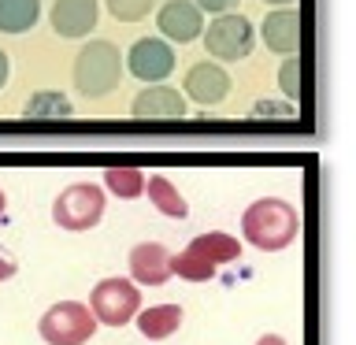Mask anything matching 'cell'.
I'll return each instance as SVG.
<instances>
[{
    "label": "cell",
    "mask_w": 356,
    "mask_h": 345,
    "mask_svg": "<svg viewBox=\"0 0 356 345\" xmlns=\"http://www.w3.org/2000/svg\"><path fill=\"white\" fill-rule=\"evenodd\" d=\"M49 19H52V30L60 33V38L82 41V38H89V33L97 30L100 4H97V0H56L52 11H49Z\"/></svg>",
    "instance_id": "8"
},
{
    "label": "cell",
    "mask_w": 356,
    "mask_h": 345,
    "mask_svg": "<svg viewBox=\"0 0 356 345\" xmlns=\"http://www.w3.org/2000/svg\"><path fill=\"white\" fill-rule=\"evenodd\" d=\"M200 38H204L208 56L219 63H238L256 49V26L245 15H238V11L216 15L204 30H200Z\"/></svg>",
    "instance_id": "3"
},
{
    "label": "cell",
    "mask_w": 356,
    "mask_h": 345,
    "mask_svg": "<svg viewBox=\"0 0 356 345\" xmlns=\"http://www.w3.org/2000/svg\"><path fill=\"white\" fill-rule=\"evenodd\" d=\"M22 115L26 119H67V115H74V104L60 93V89H38V93L22 104Z\"/></svg>",
    "instance_id": "18"
},
{
    "label": "cell",
    "mask_w": 356,
    "mask_h": 345,
    "mask_svg": "<svg viewBox=\"0 0 356 345\" xmlns=\"http://www.w3.org/2000/svg\"><path fill=\"white\" fill-rule=\"evenodd\" d=\"M104 189H111L122 200H138L145 193V175L138 167H108L104 171Z\"/></svg>",
    "instance_id": "19"
},
{
    "label": "cell",
    "mask_w": 356,
    "mask_h": 345,
    "mask_svg": "<svg viewBox=\"0 0 356 345\" xmlns=\"http://www.w3.org/2000/svg\"><path fill=\"white\" fill-rule=\"evenodd\" d=\"M297 230H300V216H297V208L282 197L252 200V204L245 208V216H241L245 241L256 245V249H264V252H278V249H286V245H293Z\"/></svg>",
    "instance_id": "1"
},
{
    "label": "cell",
    "mask_w": 356,
    "mask_h": 345,
    "mask_svg": "<svg viewBox=\"0 0 356 345\" xmlns=\"http://www.w3.org/2000/svg\"><path fill=\"white\" fill-rule=\"evenodd\" d=\"M252 115L256 119H293L297 115V104H275V100H260V104H252Z\"/></svg>",
    "instance_id": "23"
},
{
    "label": "cell",
    "mask_w": 356,
    "mask_h": 345,
    "mask_svg": "<svg viewBox=\"0 0 356 345\" xmlns=\"http://www.w3.org/2000/svg\"><path fill=\"white\" fill-rule=\"evenodd\" d=\"M122 82V52L111 41H89L74 56V89L89 100L115 93Z\"/></svg>",
    "instance_id": "2"
},
{
    "label": "cell",
    "mask_w": 356,
    "mask_h": 345,
    "mask_svg": "<svg viewBox=\"0 0 356 345\" xmlns=\"http://www.w3.org/2000/svg\"><path fill=\"white\" fill-rule=\"evenodd\" d=\"M130 278L141 286H163L171 278V252L160 241H141L130 249Z\"/></svg>",
    "instance_id": "12"
},
{
    "label": "cell",
    "mask_w": 356,
    "mask_h": 345,
    "mask_svg": "<svg viewBox=\"0 0 356 345\" xmlns=\"http://www.w3.org/2000/svg\"><path fill=\"white\" fill-rule=\"evenodd\" d=\"M4 204H8V197H4V189H0V216H4Z\"/></svg>",
    "instance_id": "29"
},
{
    "label": "cell",
    "mask_w": 356,
    "mask_h": 345,
    "mask_svg": "<svg viewBox=\"0 0 356 345\" xmlns=\"http://www.w3.org/2000/svg\"><path fill=\"white\" fill-rule=\"evenodd\" d=\"M141 308V294L130 278H100L89 294V312L97 316V323L104 327H122L138 316Z\"/></svg>",
    "instance_id": "6"
},
{
    "label": "cell",
    "mask_w": 356,
    "mask_h": 345,
    "mask_svg": "<svg viewBox=\"0 0 356 345\" xmlns=\"http://www.w3.org/2000/svg\"><path fill=\"white\" fill-rule=\"evenodd\" d=\"M260 38L271 52H282V56L297 52L300 49V11H293L289 4H282L278 11H267Z\"/></svg>",
    "instance_id": "13"
},
{
    "label": "cell",
    "mask_w": 356,
    "mask_h": 345,
    "mask_svg": "<svg viewBox=\"0 0 356 345\" xmlns=\"http://www.w3.org/2000/svg\"><path fill=\"white\" fill-rule=\"evenodd\" d=\"M97 316L89 312V305L82 300H60L41 316L38 330L49 345H86L97 334Z\"/></svg>",
    "instance_id": "5"
},
{
    "label": "cell",
    "mask_w": 356,
    "mask_h": 345,
    "mask_svg": "<svg viewBox=\"0 0 356 345\" xmlns=\"http://www.w3.org/2000/svg\"><path fill=\"white\" fill-rule=\"evenodd\" d=\"M122 71H130L138 82H163L175 71V49L171 41L160 38H138L130 45V52L122 56Z\"/></svg>",
    "instance_id": "7"
},
{
    "label": "cell",
    "mask_w": 356,
    "mask_h": 345,
    "mask_svg": "<svg viewBox=\"0 0 356 345\" xmlns=\"http://www.w3.org/2000/svg\"><path fill=\"white\" fill-rule=\"evenodd\" d=\"M152 4L156 0H108V11L119 22H141L152 11Z\"/></svg>",
    "instance_id": "22"
},
{
    "label": "cell",
    "mask_w": 356,
    "mask_h": 345,
    "mask_svg": "<svg viewBox=\"0 0 356 345\" xmlns=\"http://www.w3.org/2000/svg\"><path fill=\"white\" fill-rule=\"evenodd\" d=\"M178 327H182V308H178V305H152V308H145L138 316V330L149 342L171 338Z\"/></svg>",
    "instance_id": "15"
},
{
    "label": "cell",
    "mask_w": 356,
    "mask_h": 345,
    "mask_svg": "<svg viewBox=\"0 0 356 345\" xmlns=\"http://www.w3.org/2000/svg\"><path fill=\"white\" fill-rule=\"evenodd\" d=\"M8 78H11V63H8V52L0 49V89L8 86Z\"/></svg>",
    "instance_id": "26"
},
{
    "label": "cell",
    "mask_w": 356,
    "mask_h": 345,
    "mask_svg": "<svg viewBox=\"0 0 356 345\" xmlns=\"http://www.w3.org/2000/svg\"><path fill=\"white\" fill-rule=\"evenodd\" d=\"M256 345H286V338H278V334H264Z\"/></svg>",
    "instance_id": "27"
},
{
    "label": "cell",
    "mask_w": 356,
    "mask_h": 345,
    "mask_svg": "<svg viewBox=\"0 0 356 345\" xmlns=\"http://www.w3.org/2000/svg\"><path fill=\"white\" fill-rule=\"evenodd\" d=\"M200 11H211V15H222V11H234L241 0H193Z\"/></svg>",
    "instance_id": "24"
},
{
    "label": "cell",
    "mask_w": 356,
    "mask_h": 345,
    "mask_svg": "<svg viewBox=\"0 0 356 345\" xmlns=\"http://www.w3.org/2000/svg\"><path fill=\"white\" fill-rule=\"evenodd\" d=\"M264 4H275V8H282V4H293V0H264Z\"/></svg>",
    "instance_id": "28"
},
{
    "label": "cell",
    "mask_w": 356,
    "mask_h": 345,
    "mask_svg": "<svg viewBox=\"0 0 356 345\" xmlns=\"http://www.w3.org/2000/svg\"><path fill=\"white\" fill-rule=\"evenodd\" d=\"M230 93V74L222 71L219 60H200L186 71V97L197 100L200 108H211Z\"/></svg>",
    "instance_id": "10"
},
{
    "label": "cell",
    "mask_w": 356,
    "mask_h": 345,
    "mask_svg": "<svg viewBox=\"0 0 356 345\" xmlns=\"http://www.w3.org/2000/svg\"><path fill=\"white\" fill-rule=\"evenodd\" d=\"M145 189H149V200L156 204V211H163V216H171V219H186V216H189L186 197L175 189L171 178H163V175H149V178H145Z\"/></svg>",
    "instance_id": "17"
},
{
    "label": "cell",
    "mask_w": 356,
    "mask_h": 345,
    "mask_svg": "<svg viewBox=\"0 0 356 345\" xmlns=\"http://www.w3.org/2000/svg\"><path fill=\"white\" fill-rule=\"evenodd\" d=\"M156 26L167 41H197L200 30H204V11H200L193 0H167V4L156 11Z\"/></svg>",
    "instance_id": "9"
},
{
    "label": "cell",
    "mask_w": 356,
    "mask_h": 345,
    "mask_svg": "<svg viewBox=\"0 0 356 345\" xmlns=\"http://www.w3.org/2000/svg\"><path fill=\"white\" fill-rule=\"evenodd\" d=\"M300 71H305V67H300L297 52H289L282 60V67H278V86H282V93L289 97V104H297V100H300V82H305Z\"/></svg>",
    "instance_id": "21"
},
{
    "label": "cell",
    "mask_w": 356,
    "mask_h": 345,
    "mask_svg": "<svg viewBox=\"0 0 356 345\" xmlns=\"http://www.w3.org/2000/svg\"><path fill=\"white\" fill-rule=\"evenodd\" d=\"M104 216V189L97 182H74L52 200V223L63 230H93Z\"/></svg>",
    "instance_id": "4"
},
{
    "label": "cell",
    "mask_w": 356,
    "mask_h": 345,
    "mask_svg": "<svg viewBox=\"0 0 356 345\" xmlns=\"http://www.w3.org/2000/svg\"><path fill=\"white\" fill-rule=\"evenodd\" d=\"M216 271H219V267L208 264L204 256H197L193 249H182L178 256H171V275L186 278V282H208Z\"/></svg>",
    "instance_id": "20"
},
{
    "label": "cell",
    "mask_w": 356,
    "mask_h": 345,
    "mask_svg": "<svg viewBox=\"0 0 356 345\" xmlns=\"http://www.w3.org/2000/svg\"><path fill=\"white\" fill-rule=\"evenodd\" d=\"M15 271H19V264L11 260V256H4V252H0V282H8V278L15 275Z\"/></svg>",
    "instance_id": "25"
},
{
    "label": "cell",
    "mask_w": 356,
    "mask_h": 345,
    "mask_svg": "<svg viewBox=\"0 0 356 345\" xmlns=\"http://www.w3.org/2000/svg\"><path fill=\"white\" fill-rule=\"evenodd\" d=\"M186 249H193L197 256H204L208 264L219 267V264H234V260H238V256H241V241L234 238V234L211 230V234H197Z\"/></svg>",
    "instance_id": "14"
},
{
    "label": "cell",
    "mask_w": 356,
    "mask_h": 345,
    "mask_svg": "<svg viewBox=\"0 0 356 345\" xmlns=\"http://www.w3.org/2000/svg\"><path fill=\"white\" fill-rule=\"evenodd\" d=\"M41 19V0H0V33H26Z\"/></svg>",
    "instance_id": "16"
},
{
    "label": "cell",
    "mask_w": 356,
    "mask_h": 345,
    "mask_svg": "<svg viewBox=\"0 0 356 345\" xmlns=\"http://www.w3.org/2000/svg\"><path fill=\"white\" fill-rule=\"evenodd\" d=\"M186 111H189L186 97L163 82H149L130 104L134 119H182Z\"/></svg>",
    "instance_id": "11"
}]
</instances>
